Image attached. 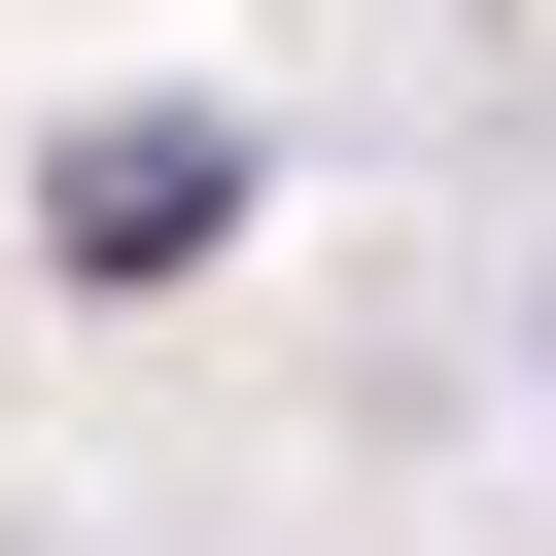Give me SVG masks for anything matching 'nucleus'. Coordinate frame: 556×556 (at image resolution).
Returning <instances> with one entry per match:
<instances>
[{
	"mask_svg": "<svg viewBox=\"0 0 556 556\" xmlns=\"http://www.w3.org/2000/svg\"><path fill=\"white\" fill-rule=\"evenodd\" d=\"M35 243H70V278H208V243H243V139H208V104H104V139L35 174Z\"/></svg>",
	"mask_w": 556,
	"mask_h": 556,
	"instance_id": "1",
	"label": "nucleus"
}]
</instances>
